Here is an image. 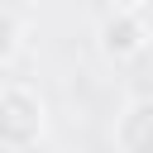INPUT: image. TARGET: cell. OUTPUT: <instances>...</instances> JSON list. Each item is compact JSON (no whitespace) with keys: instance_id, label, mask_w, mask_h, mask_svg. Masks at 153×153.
Returning <instances> with one entry per match:
<instances>
[{"instance_id":"3","label":"cell","mask_w":153,"mask_h":153,"mask_svg":"<svg viewBox=\"0 0 153 153\" xmlns=\"http://www.w3.org/2000/svg\"><path fill=\"white\" fill-rule=\"evenodd\" d=\"M110 139H115L120 153H153V96L124 100V110L115 115Z\"/></svg>"},{"instance_id":"1","label":"cell","mask_w":153,"mask_h":153,"mask_svg":"<svg viewBox=\"0 0 153 153\" xmlns=\"http://www.w3.org/2000/svg\"><path fill=\"white\" fill-rule=\"evenodd\" d=\"M48 129V105L33 86L24 81H10L0 86V148H14V153H29Z\"/></svg>"},{"instance_id":"4","label":"cell","mask_w":153,"mask_h":153,"mask_svg":"<svg viewBox=\"0 0 153 153\" xmlns=\"http://www.w3.org/2000/svg\"><path fill=\"white\" fill-rule=\"evenodd\" d=\"M19 48H24V24L14 10H0V67H10L19 57Z\"/></svg>"},{"instance_id":"6","label":"cell","mask_w":153,"mask_h":153,"mask_svg":"<svg viewBox=\"0 0 153 153\" xmlns=\"http://www.w3.org/2000/svg\"><path fill=\"white\" fill-rule=\"evenodd\" d=\"M0 153H14V148H0Z\"/></svg>"},{"instance_id":"2","label":"cell","mask_w":153,"mask_h":153,"mask_svg":"<svg viewBox=\"0 0 153 153\" xmlns=\"http://www.w3.org/2000/svg\"><path fill=\"white\" fill-rule=\"evenodd\" d=\"M96 38H100V53L110 57V62H129V57H139L143 48H148V24H143V14H129V10H110L105 19H100V29H96Z\"/></svg>"},{"instance_id":"5","label":"cell","mask_w":153,"mask_h":153,"mask_svg":"<svg viewBox=\"0 0 153 153\" xmlns=\"http://www.w3.org/2000/svg\"><path fill=\"white\" fill-rule=\"evenodd\" d=\"M105 5H110V10H129V14H143L148 0H105Z\"/></svg>"}]
</instances>
